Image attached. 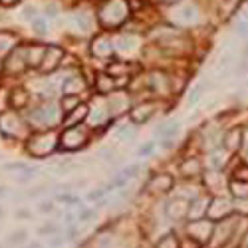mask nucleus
<instances>
[{
    "label": "nucleus",
    "instance_id": "nucleus-4",
    "mask_svg": "<svg viewBox=\"0 0 248 248\" xmlns=\"http://www.w3.org/2000/svg\"><path fill=\"white\" fill-rule=\"evenodd\" d=\"M60 143H62V147H64V149L76 151V149L84 147L86 143H88V131L84 127H79V125H74V127H70V129L64 131Z\"/></svg>",
    "mask_w": 248,
    "mask_h": 248
},
{
    "label": "nucleus",
    "instance_id": "nucleus-28",
    "mask_svg": "<svg viewBox=\"0 0 248 248\" xmlns=\"http://www.w3.org/2000/svg\"><path fill=\"white\" fill-rule=\"evenodd\" d=\"M113 88V79L109 76H99V90L101 92H109Z\"/></svg>",
    "mask_w": 248,
    "mask_h": 248
},
{
    "label": "nucleus",
    "instance_id": "nucleus-26",
    "mask_svg": "<svg viewBox=\"0 0 248 248\" xmlns=\"http://www.w3.org/2000/svg\"><path fill=\"white\" fill-rule=\"evenodd\" d=\"M115 246V236L113 234H103L97 238V248H113Z\"/></svg>",
    "mask_w": 248,
    "mask_h": 248
},
{
    "label": "nucleus",
    "instance_id": "nucleus-44",
    "mask_svg": "<svg viewBox=\"0 0 248 248\" xmlns=\"http://www.w3.org/2000/svg\"><path fill=\"white\" fill-rule=\"evenodd\" d=\"M54 204L52 202H40V213H52Z\"/></svg>",
    "mask_w": 248,
    "mask_h": 248
},
{
    "label": "nucleus",
    "instance_id": "nucleus-16",
    "mask_svg": "<svg viewBox=\"0 0 248 248\" xmlns=\"http://www.w3.org/2000/svg\"><path fill=\"white\" fill-rule=\"evenodd\" d=\"M173 18L179 20V22H193V20L197 18V8L187 4V6H181L173 12Z\"/></svg>",
    "mask_w": 248,
    "mask_h": 248
},
{
    "label": "nucleus",
    "instance_id": "nucleus-10",
    "mask_svg": "<svg viewBox=\"0 0 248 248\" xmlns=\"http://www.w3.org/2000/svg\"><path fill=\"white\" fill-rule=\"evenodd\" d=\"M92 50H93L95 56H109V54H113L115 46H113V42H111V38L99 36V38H95V42L92 44Z\"/></svg>",
    "mask_w": 248,
    "mask_h": 248
},
{
    "label": "nucleus",
    "instance_id": "nucleus-45",
    "mask_svg": "<svg viewBox=\"0 0 248 248\" xmlns=\"http://www.w3.org/2000/svg\"><path fill=\"white\" fill-rule=\"evenodd\" d=\"M78 236V229H76V226H70V229H68V234H66V238H76Z\"/></svg>",
    "mask_w": 248,
    "mask_h": 248
},
{
    "label": "nucleus",
    "instance_id": "nucleus-48",
    "mask_svg": "<svg viewBox=\"0 0 248 248\" xmlns=\"http://www.w3.org/2000/svg\"><path fill=\"white\" fill-rule=\"evenodd\" d=\"M28 248H40V244H38V242H34V244H30Z\"/></svg>",
    "mask_w": 248,
    "mask_h": 248
},
{
    "label": "nucleus",
    "instance_id": "nucleus-31",
    "mask_svg": "<svg viewBox=\"0 0 248 248\" xmlns=\"http://www.w3.org/2000/svg\"><path fill=\"white\" fill-rule=\"evenodd\" d=\"M56 201H58V202H66V204H78V202H79V199L74 197V195H58Z\"/></svg>",
    "mask_w": 248,
    "mask_h": 248
},
{
    "label": "nucleus",
    "instance_id": "nucleus-7",
    "mask_svg": "<svg viewBox=\"0 0 248 248\" xmlns=\"http://www.w3.org/2000/svg\"><path fill=\"white\" fill-rule=\"evenodd\" d=\"M187 213H189V202L185 201V199H181V197H177L175 201H171L167 204V215L173 220H181Z\"/></svg>",
    "mask_w": 248,
    "mask_h": 248
},
{
    "label": "nucleus",
    "instance_id": "nucleus-27",
    "mask_svg": "<svg viewBox=\"0 0 248 248\" xmlns=\"http://www.w3.org/2000/svg\"><path fill=\"white\" fill-rule=\"evenodd\" d=\"M211 167L213 169H220L222 167V163H224V155H222V151H215V153H211Z\"/></svg>",
    "mask_w": 248,
    "mask_h": 248
},
{
    "label": "nucleus",
    "instance_id": "nucleus-13",
    "mask_svg": "<svg viewBox=\"0 0 248 248\" xmlns=\"http://www.w3.org/2000/svg\"><path fill=\"white\" fill-rule=\"evenodd\" d=\"M179 127H181L179 121H167V123H163V125L157 129V135H159V139H163L165 143H167L169 139H173L179 133Z\"/></svg>",
    "mask_w": 248,
    "mask_h": 248
},
{
    "label": "nucleus",
    "instance_id": "nucleus-35",
    "mask_svg": "<svg viewBox=\"0 0 248 248\" xmlns=\"http://www.w3.org/2000/svg\"><path fill=\"white\" fill-rule=\"evenodd\" d=\"M4 169L6 171H26L28 167L24 163H8V165H4Z\"/></svg>",
    "mask_w": 248,
    "mask_h": 248
},
{
    "label": "nucleus",
    "instance_id": "nucleus-22",
    "mask_svg": "<svg viewBox=\"0 0 248 248\" xmlns=\"http://www.w3.org/2000/svg\"><path fill=\"white\" fill-rule=\"evenodd\" d=\"M155 248H181V244H179L177 236H175L173 232H169V234H165V236L157 242V246H155Z\"/></svg>",
    "mask_w": 248,
    "mask_h": 248
},
{
    "label": "nucleus",
    "instance_id": "nucleus-40",
    "mask_svg": "<svg viewBox=\"0 0 248 248\" xmlns=\"http://www.w3.org/2000/svg\"><path fill=\"white\" fill-rule=\"evenodd\" d=\"M99 157H101V159H106L108 163H111V161L115 159V153H113L111 149H101V151H99Z\"/></svg>",
    "mask_w": 248,
    "mask_h": 248
},
{
    "label": "nucleus",
    "instance_id": "nucleus-8",
    "mask_svg": "<svg viewBox=\"0 0 248 248\" xmlns=\"http://www.w3.org/2000/svg\"><path fill=\"white\" fill-rule=\"evenodd\" d=\"M209 199H195L189 202V213L187 217L193 218V220H201L202 215H206V211H209Z\"/></svg>",
    "mask_w": 248,
    "mask_h": 248
},
{
    "label": "nucleus",
    "instance_id": "nucleus-5",
    "mask_svg": "<svg viewBox=\"0 0 248 248\" xmlns=\"http://www.w3.org/2000/svg\"><path fill=\"white\" fill-rule=\"evenodd\" d=\"M0 131H2L4 135H8V137H20L26 131V125L16 113L6 111V113L0 115Z\"/></svg>",
    "mask_w": 248,
    "mask_h": 248
},
{
    "label": "nucleus",
    "instance_id": "nucleus-9",
    "mask_svg": "<svg viewBox=\"0 0 248 248\" xmlns=\"http://www.w3.org/2000/svg\"><path fill=\"white\" fill-rule=\"evenodd\" d=\"M127 106H129L127 95L115 93V95H111L109 101H108V111H109V115H117V113H123V111H125Z\"/></svg>",
    "mask_w": 248,
    "mask_h": 248
},
{
    "label": "nucleus",
    "instance_id": "nucleus-6",
    "mask_svg": "<svg viewBox=\"0 0 248 248\" xmlns=\"http://www.w3.org/2000/svg\"><path fill=\"white\" fill-rule=\"evenodd\" d=\"M189 234L199 242H206L213 234V224L206 220H193V224L189 226Z\"/></svg>",
    "mask_w": 248,
    "mask_h": 248
},
{
    "label": "nucleus",
    "instance_id": "nucleus-30",
    "mask_svg": "<svg viewBox=\"0 0 248 248\" xmlns=\"http://www.w3.org/2000/svg\"><path fill=\"white\" fill-rule=\"evenodd\" d=\"M129 137H133L131 125H121V127L117 129V139H129Z\"/></svg>",
    "mask_w": 248,
    "mask_h": 248
},
{
    "label": "nucleus",
    "instance_id": "nucleus-23",
    "mask_svg": "<svg viewBox=\"0 0 248 248\" xmlns=\"http://www.w3.org/2000/svg\"><path fill=\"white\" fill-rule=\"evenodd\" d=\"M60 232V226L56 224V222H46V224H42L38 229V234L40 236H48V238H52V236H56Z\"/></svg>",
    "mask_w": 248,
    "mask_h": 248
},
{
    "label": "nucleus",
    "instance_id": "nucleus-21",
    "mask_svg": "<svg viewBox=\"0 0 248 248\" xmlns=\"http://www.w3.org/2000/svg\"><path fill=\"white\" fill-rule=\"evenodd\" d=\"M90 113V109H88V106H78L76 109H72V113L68 115V119H66V123H68V125H76V123H79L81 119H84L86 115Z\"/></svg>",
    "mask_w": 248,
    "mask_h": 248
},
{
    "label": "nucleus",
    "instance_id": "nucleus-25",
    "mask_svg": "<svg viewBox=\"0 0 248 248\" xmlns=\"http://www.w3.org/2000/svg\"><path fill=\"white\" fill-rule=\"evenodd\" d=\"M14 46V38L8 34H0V54H6Z\"/></svg>",
    "mask_w": 248,
    "mask_h": 248
},
{
    "label": "nucleus",
    "instance_id": "nucleus-11",
    "mask_svg": "<svg viewBox=\"0 0 248 248\" xmlns=\"http://www.w3.org/2000/svg\"><path fill=\"white\" fill-rule=\"evenodd\" d=\"M113 46H115V50H119L121 54H131V52L137 50L139 40H137L135 36H119L115 42H113Z\"/></svg>",
    "mask_w": 248,
    "mask_h": 248
},
{
    "label": "nucleus",
    "instance_id": "nucleus-43",
    "mask_svg": "<svg viewBox=\"0 0 248 248\" xmlns=\"http://www.w3.org/2000/svg\"><path fill=\"white\" fill-rule=\"evenodd\" d=\"M52 248H60L62 244H64V236H60V234H56V236H52L50 238V242H48Z\"/></svg>",
    "mask_w": 248,
    "mask_h": 248
},
{
    "label": "nucleus",
    "instance_id": "nucleus-36",
    "mask_svg": "<svg viewBox=\"0 0 248 248\" xmlns=\"http://www.w3.org/2000/svg\"><path fill=\"white\" fill-rule=\"evenodd\" d=\"M32 26H34V28H36L40 34H46V30H48V28H46V22H44L42 18H36L34 22H32Z\"/></svg>",
    "mask_w": 248,
    "mask_h": 248
},
{
    "label": "nucleus",
    "instance_id": "nucleus-3",
    "mask_svg": "<svg viewBox=\"0 0 248 248\" xmlns=\"http://www.w3.org/2000/svg\"><path fill=\"white\" fill-rule=\"evenodd\" d=\"M127 14H129V8H127V4L123 2V0H111V2H108L106 6L101 8L99 18L106 24L117 26V24H121L123 20L127 18Z\"/></svg>",
    "mask_w": 248,
    "mask_h": 248
},
{
    "label": "nucleus",
    "instance_id": "nucleus-18",
    "mask_svg": "<svg viewBox=\"0 0 248 248\" xmlns=\"http://www.w3.org/2000/svg\"><path fill=\"white\" fill-rule=\"evenodd\" d=\"M171 177L167 175H161V177H155L151 183H149V191L153 193H165V191H169L171 189Z\"/></svg>",
    "mask_w": 248,
    "mask_h": 248
},
{
    "label": "nucleus",
    "instance_id": "nucleus-46",
    "mask_svg": "<svg viewBox=\"0 0 248 248\" xmlns=\"http://www.w3.org/2000/svg\"><path fill=\"white\" fill-rule=\"evenodd\" d=\"M181 248H199V244H197V240H187V242H183Z\"/></svg>",
    "mask_w": 248,
    "mask_h": 248
},
{
    "label": "nucleus",
    "instance_id": "nucleus-39",
    "mask_svg": "<svg viewBox=\"0 0 248 248\" xmlns=\"http://www.w3.org/2000/svg\"><path fill=\"white\" fill-rule=\"evenodd\" d=\"M93 215H95V213H93L92 209H86V211H81V213L78 215V220H79V222H86V220H90Z\"/></svg>",
    "mask_w": 248,
    "mask_h": 248
},
{
    "label": "nucleus",
    "instance_id": "nucleus-2",
    "mask_svg": "<svg viewBox=\"0 0 248 248\" xmlns=\"http://www.w3.org/2000/svg\"><path fill=\"white\" fill-rule=\"evenodd\" d=\"M30 121L34 125H42V127H52L60 121V108L56 106L54 101L44 103L36 109L30 111Z\"/></svg>",
    "mask_w": 248,
    "mask_h": 248
},
{
    "label": "nucleus",
    "instance_id": "nucleus-14",
    "mask_svg": "<svg viewBox=\"0 0 248 248\" xmlns=\"http://www.w3.org/2000/svg\"><path fill=\"white\" fill-rule=\"evenodd\" d=\"M108 117H109V111H108V103H95V109H93V113L90 115V123L92 125H101V123H106L108 121Z\"/></svg>",
    "mask_w": 248,
    "mask_h": 248
},
{
    "label": "nucleus",
    "instance_id": "nucleus-17",
    "mask_svg": "<svg viewBox=\"0 0 248 248\" xmlns=\"http://www.w3.org/2000/svg\"><path fill=\"white\" fill-rule=\"evenodd\" d=\"M62 60V50H58V48H48L46 52H44V60H42V68L44 70H52V68H56V64Z\"/></svg>",
    "mask_w": 248,
    "mask_h": 248
},
{
    "label": "nucleus",
    "instance_id": "nucleus-15",
    "mask_svg": "<svg viewBox=\"0 0 248 248\" xmlns=\"http://www.w3.org/2000/svg\"><path fill=\"white\" fill-rule=\"evenodd\" d=\"M72 24H74L79 32H90L92 26H93L92 16H90L88 12H76V14L72 16Z\"/></svg>",
    "mask_w": 248,
    "mask_h": 248
},
{
    "label": "nucleus",
    "instance_id": "nucleus-37",
    "mask_svg": "<svg viewBox=\"0 0 248 248\" xmlns=\"http://www.w3.org/2000/svg\"><path fill=\"white\" fill-rule=\"evenodd\" d=\"M201 93H202V86H197V88L191 92V95H189V103H197L199 97H201Z\"/></svg>",
    "mask_w": 248,
    "mask_h": 248
},
{
    "label": "nucleus",
    "instance_id": "nucleus-29",
    "mask_svg": "<svg viewBox=\"0 0 248 248\" xmlns=\"http://www.w3.org/2000/svg\"><path fill=\"white\" fill-rule=\"evenodd\" d=\"M153 149H155V143H153V141H149V143H145V145H141V147H139L137 155H139V157H147V155H151V153H153Z\"/></svg>",
    "mask_w": 248,
    "mask_h": 248
},
{
    "label": "nucleus",
    "instance_id": "nucleus-47",
    "mask_svg": "<svg viewBox=\"0 0 248 248\" xmlns=\"http://www.w3.org/2000/svg\"><path fill=\"white\" fill-rule=\"evenodd\" d=\"M6 193H8V189H6V187H0V197L6 195Z\"/></svg>",
    "mask_w": 248,
    "mask_h": 248
},
{
    "label": "nucleus",
    "instance_id": "nucleus-1",
    "mask_svg": "<svg viewBox=\"0 0 248 248\" xmlns=\"http://www.w3.org/2000/svg\"><path fill=\"white\" fill-rule=\"evenodd\" d=\"M56 143H58V137L52 131L36 133L28 139V151L34 157H46L56 149Z\"/></svg>",
    "mask_w": 248,
    "mask_h": 248
},
{
    "label": "nucleus",
    "instance_id": "nucleus-49",
    "mask_svg": "<svg viewBox=\"0 0 248 248\" xmlns=\"http://www.w3.org/2000/svg\"><path fill=\"white\" fill-rule=\"evenodd\" d=\"M4 4H12V2H16V0H2Z\"/></svg>",
    "mask_w": 248,
    "mask_h": 248
},
{
    "label": "nucleus",
    "instance_id": "nucleus-34",
    "mask_svg": "<svg viewBox=\"0 0 248 248\" xmlns=\"http://www.w3.org/2000/svg\"><path fill=\"white\" fill-rule=\"evenodd\" d=\"M106 193H108L106 187H103V189H95V191H90V193H88V201H97V199H101Z\"/></svg>",
    "mask_w": 248,
    "mask_h": 248
},
{
    "label": "nucleus",
    "instance_id": "nucleus-24",
    "mask_svg": "<svg viewBox=\"0 0 248 248\" xmlns=\"http://www.w3.org/2000/svg\"><path fill=\"white\" fill-rule=\"evenodd\" d=\"M28 240V232L26 231H14L8 238H6V242L10 244V246H20V244H24Z\"/></svg>",
    "mask_w": 248,
    "mask_h": 248
},
{
    "label": "nucleus",
    "instance_id": "nucleus-33",
    "mask_svg": "<svg viewBox=\"0 0 248 248\" xmlns=\"http://www.w3.org/2000/svg\"><path fill=\"white\" fill-rule=\"evenodd\" d=\"M232 191L238 195V199H246L248 197V187H244V185H232Z\"/></svg>",
    "mask_w": 248,
    "mask_h": 248
},
{
    "label": "nucleus",
    "instance_id": "nucleus-41",
    "mask_svg": "<svg viewBox=\"0 0 248 248\" xmlns=\"http://www.w3.org/2000/svg\"><path fill=\"white\" fill-rule=\"evenodd\" d=\"M183 171L187 173V175H189V173H191V175H195V173L199 171V169H197V161H189V163H185V169H183Z\"/></svg>",
    "mask_w": 248,
    "mask_h": 248
},
{
    "label": "nucleus",
    "instance_id": "nucleus-20",
    "mask_svg": "<svg viewBox=\"0 0 248 248\" xmlns=\"http://www.w3.org/2000/svg\"><path fill=\"white\" fill-rule=\"evenodd\" d=\"M81 88H84V84H81V79L78 76L66 78L64 84H62V90H64V93H78Z\"/></svg>",
    "mask_w": 248,
    "mask_h": 248
},
{
    "label": "nucleus",
    "instance_id": "nucleus-32",
    "mask_svg": "<svg viewBox=\"0 0 248 248\" xmlns=\"http://www.w3.org/2000/svg\"><path fill=\"white\" fill-rule=\"evenodd\" d=\"M137 173H139V165H131V167H127V169L121 171V177H123V179H131V177H135Z\"/></svg>",
    "mask_w": 248,
    "mask_h": 248
},
{
    "label": "nucleus",
    "instance_id": "nucleus-50",
    "mask_svg": "<svg viewBox=\"0 0 248 248\" xmlns=\"http://www.w3.org/2000/svg\"><path fill=\"white\" fill-rule=\"evenodd\" d=\"M4 217V209H2V206H0V218H2Z\"/></svg>",
    "mask_w": 248,
    "mask_h": 248
},
{
    "label": "nucleus",
    "instance_id": "nucleus-42",
    "mask_svg": "<svg viewBox=\"0 0 248 248\" xmlns=\"http://www.w3.org/2000/svg\"><path fill=\"white\" fill-rule=\"evenodd\" d=\"M24 16L30 20V22H34V20L38 18V10H36V8H32V6H28V8H24Z\"/></svg>",
    "mask_w": 248,
    "mask_h": 248
},
{
    "label": "nucleus",
    "instance_id": "nucleus-12",
    "mask_svg": "<svg viewBox=\"0 0 248 248\" xmlns=\"http://www.w3.org/2000/svg\"><path fill=\"white\" fill-rule=\"evenodd\" d=\"M231 211V202L224 201V199H215L211 204H209V215L213 218H220V217H226Z\"/></svg>",
    "mask_w": 248,
    "mask_h": 248
},
{
    "label": "nucleus",
    "instance_id": "nucleus-51",
    "mask_svg": "<svg viewBox=\"0 0 248 248\" xmlns=\"http://www.w3.org/2000/svg\"><path fill=\"white\" fill-rule=\"evenodd\" d=\"M246 248H248V236H246Z\"/></svg>",
    "mask_w": 248,
    "mask_h": 248
},
{
    "label": "nucleus",
    "instance_id": "nucleus-38",
    "mask_svg": "<svg viewBox=\"0 0 248 248\" xmlns=\"http://www.w3.org/2000/svg\"><path fill=\"white\" fill-rule=\"evenodd\" d=\"M14 215H16V218H20V220H30V218H32V213H30L28 209H20V211H16Z\"/></svg>",
    "mask_w": 248,
    "mask_h": 248
},
{
    "label": "nucleus",
    "instance_id": "nucleus-19",
    "mask_svg": "<svg viewBox=\"0 0 248 248\" xmlns=\"http://www.w3.org/2000/svg\"><path fill=\"white\" fill-rule=\"evenodd\" d=\"M153 111H155V106L153 103H145V106H139V108H135L133 111H131V117H133V121H147L151 115H153Z\"/></svg>",
    "mask_w": 248,
    "mask_h": 248
}]
</instances>
